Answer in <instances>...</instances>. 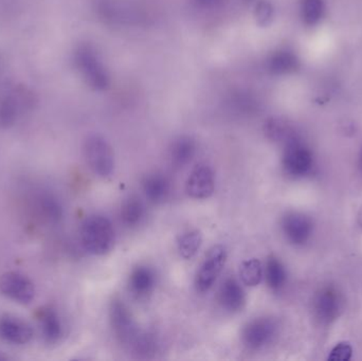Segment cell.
<instances>
[{
    "label": "cell",
    "instance_id": "4dcf8cb0",
    "mask_svg": "<svg viewBox=\"0 0 362 361\" xmlns=\"http://www.w3.org/2000/svg\"><path fill=\"white\" fill-rule=\"evenodd\" d=\"M358 223H359V225H361V228H362V206H361V209H359V212H358Z\"/></svg>",
    "mask_w": 362,
    "mask_h": 361
},
{
    "label": "cell",
    "instance_id": "5bb4252c",
    "mask_svg": "<svg viewBox=\"0 0 362 361\" xmlns=\"http://www.w3.org/2000/svg\"><path fill=\"white\" fill-rule=\"evenodd\" d=\"M155 285H156V276L150 267H136L129 276V290L137 298L148 296L154 290Z\"/></svg>",
    "mask_w": 362,
    "mask_h": 361
},
{
    "label": "cell",
    "instance_id": "1f68e13d",
    "mask_svg": "<svg viewBox=\"0 0 362 361\" xmlns=\"http://www.w3.org/2000/svg\"><path fill=\"white\" fill-rule=\"evenodd\" d=\"M361 167L362 169V152H361Z\"/></svg>",
    "mask_w": 362,
    "mask_h": 361
},
{
    "label": "cell",
    "instance_id": "7402d4cb",
    "mask_svg": "<svg viewBox=\"0 0 362 361\" xmlns=\"http://www.w3.org/2000/svg\"><path fill=\"white\" fill-rule=\"evenodd\" d=\"M42 334L48 343H57L63 335V326L59 316L52 309H47L40 317Z\"/></svg>",
    "mask_w": 362,
    "mask_h": 361
},
{
    "label": "cell",
    "instance_id": "44dd1931",
    "mask_svg": "<svg viewBox=\"0 0 362 361\" xmlns=\"http://www.w3.org/2000/svg\"><path fill=\"white\" fill-rule=\"evenodd\" d=\"M265 277L268 286L274 292L282 290L283 286L286 283V271L284 265L276 256L268 258L265 267Z\"/></svg>",
    "mask_w": 362,
    "mask_h": 361
},
{
    "label": "cell",
    "instance_id": "4316f807",
    "mask_svg": "<svg viewBox=\"0 0 362 361\" xmlns=\"http://www.w3.org/2000/svg\"><path fill=\"white\" fill-rule=\"evenodd\" d=\"M274 11L272 8V4L268 1L257 2L255 8V16L257 19V23L261 27H267L274 20Z\"/></svg>",
    "mask_w": 362,
    "mask_h": 361
},
{
    "label": "cell",
    "instance_id": "7c38bea8",
    "mask_svg": "<svg viewBox=\"0 0 362 361\" xmlns=\"http://www.w3.org/2000/svg\"><path fill=\"white\" fill-rule=\"evenodd\" d=\"M33 333L31 328L23 320L17 318H0V338L13 345H25L31 341Z\"/></svg>",
    "mask_w": 362,
    "mask_h": 361
},
{
    "label": "cell",
    "instance_id": "d6986e66",
    "mask_svg": "<svg viewBox=\"0 0 362 361\" xmlns=\"http://www.w3.org/2000/svg\"><path fill=\"white\" fill-rule=\"evenodd\" d=\"M146 216V208L138 197L131 196L121 206L120 218L123 224L129 228L139 226Z\"/></svg>",
    "mask_w": 362,
    "mask_h": 361
},
{
    "label": "cell",
    "instance_id": "8fae6325",
    "mask_svg": "<svg viewBox=\"0 0 362 361\" xmlns=\"http://www.w3.org/2000/svg\"><path fill=\"white\" fill-rule=\"evenodd\" d=\"M339 309V296L333 288H323L315 297V315L322 324H329L335 320Z\"/></svg>",
    "mask_w": 362,
    "mask_h": 361
},
{
    "label": "cell",
    "instance_id": "3957f363",
    "mask_svg": "<svg viewBox=\"0 0 362 361\" xmlns=\"http://www.w3.org/2000/svg\"><path fill=\"white\" fill-rule=\"evenodd\" d=\"M84 157L91 171L102 178L112 175L115 169V156L112 146L105 138L90 135L84 142Z\"/></svg>",
    "mask_w": 362,
    "mask_h": 361
},
{
    "label": "cell",
    "instance_id": "7a4b0ae2",
    "mask_svg": "<svg viewBox=\"0 0 362 361\" xmlns=\"http://www.w3.org/2000/svg\"><path fill=\"white\" fill-rule=\"evenodd\" d=\"M74 63L88 86L95 90L108 88L110 76L95 49L87 45L78 47L74 54Z\"/></svg>",
    "mask_w": 362,
    "mask_h": 361
},
{
    "label": "cell",
    "instance_id": "4fadbf2b",
    "mask_svg": "<svg viewBox=\"0 0 362 361\" xmlns=\"http://www.w3.org/2000/svg\"><path fill=\"white\" fill-rule=\"evenodd\" d=\"M219 302L226 311L235 313L244 307L246 295L238 280L228 278L221 286L218 295Z\"/></svg>",
    "mask_w": 362,
    "mask_h": 361
},
{
    "label": "cell",
    "instance_id": "d4e9b609",
    "mask_svg": "<svg viewBox=\"0 0 362 361\" xmlns=\"http://www.w3.org/2000/svg\"><path fill=\"white\" fill-rule=\"evenodd\" d=\"M202 245V235L198 230H189L180 235L177 241L180 254L185 260L196 256Z\"/></svg>",
    "mask_w": 362,
    "mask_h": 361
},
{
    "label": "cell",
    "instance_id": "30bf717a",
    "mask_svg": "<svg viewBox=\"0 0 362 361\" xmlns=\"http://www.w3.org/2000/svg\"><path fill=\"white\" fill-rule=\"evenodd\" d=\"M285 237L293 245H304L313 232V223L308 216L298 212H289L282 220Z\"/></svg>",
    "mask_w": 362,
    "mask_h": 361
},
{
    "label": "cell",
    "instance_id": "ffe728a7",
    "mask_svg": "<svg viewBox=\"0 0 362 361\" xmlns=\"http://www.w3.org/2000/svg\"><path fill=\"white\" fill-rule=\"evenodd\" d=\"M299 68V59L291 51H278L268 59V69L276 76L291 73Z\"/></svg>",
    "mask_w": 362,
    "mask_h": 361
},
{
    "label": "cell",
    "instance_id": "83f0119b",
    "mask_svg": "<svg viewBox=\"0 0 362 361\" xmlns=\"http://www.w3.org/2000/svg\"><path fill=\"white\" fill-rule=\"evenodd\" d=\"M40 208H42V212H44L45 215H46L49 220L57 222V220L62 218L63 210H62L59 201L53 199V197H44L42 199V203H40Z\"/></svg>",
    "mask_w": 362,
    "mask_h": 361
},
{
    "label": "cell",
    "instance_id": "8992f818",
    "mask_svg": "<svg viewBox=\"0 0 362 361\" xmlns=\"http://www.w3.org/2000/svg\"><path fill=\"white\" fill-rule=\"evenodd\" d=\"M226 261L227 250L223 246L216 245L209 250L196 276L195 286L197 292H206L213 288L223 271Z\"/></svg>",
    "mask_w": 362,
    "mask_h": 361
},
{
    "label": "cell",
    "instance_id": "603a6c76",
    "mask_svg": "<svg viewBox=\"0 0 362 361\" xmlns=\"http://www.w3.org/2000/svg\"><path fill=\"white\" fill-rule=\"evenodd\" d=\"M263 276V265L259 259H250L240 264V277L245 285L255 288L261 283Z\"/></svg>",
    "mask_w": 362,
    "mask_h": 361
},
{
    "label": "cell",
    "instance_id": "f546056e",
    "mask_svg": "<svg viewBox=\"0 0 362 361\" xmlns=\"http://www.w3.org/2000/svg\"><path fill=\"white\" fill-rule=\"evenodd\" d=\"M197 6L200 8H214V6H218L221 4V0H194Z\"/></svg>",
    "mask_w": 362,
    "mask_h": 361
},
{
    "label": "cell",
    "instance_id": "ba28073f",
    "mask_svg": "<svg viewBox=\"0 0 362 361\" xmlns=\"http://www.w3.org/2000/svg\"><path fill=\"white\" fill-rule=\"evenodd\" d=\"M215 190L214 172L208 165L200 163L194 167L185 184L187 195L194 199H206Z\"/></svg>",
    "mask_w": 362,
    "mask_h": 361
},
{
    "label": "cell",
    "instance_id": "484cf974",
    "mask_svg": "<svg viewBox=\"0 0 362 361\" xmlns=\"http://www.w3.org/2000/svg\"><path fill=\"white\" fill-rule=\"evenodd\" d=\"M325 12L322 0H302L301 15L304 23L315 25L320 20Z\"/></svg>",
    "mask_w": 362,
    "mask_h": 361
},
{
    "label": "cell",
    "instance_id": "e0dca14e",
    "mask_svg": "<svg viewBox=\"0 0 362 361\" xmlns=\"http://www.w3.org/2000/svg\"><path fill=\"white\" fill-rule=\"evenodd\" d=\"M266 137L276 143H284L285 146L297 141L298 137L295 129L287 121L282 118H269L264 125Z\"/></svg>",
    "mask_w": 362,
    "mask_h": 361
},
{
    "label": "cell",
    "instance_id": "f1b7e54d",
    "mask_svg": "<svg viewBox=\"0 0 362 361\" xmlns=\"http://www.w3.org/2000/svg\"><path fill=\"white\" fill-rule=\"evenodd\" d=\"M353 348L352 345L346 341L337 343L335 347L329 352L327 360L331 361H349L352 358Z\"/></svg>",
    "mask_w": 362,
    "mask_h": 361
},
{
    "label": "cell",
    "instance_id": "9c48e42d",
    "mask_svg": "<svg viewBox=\"0 0 362 361\" xmlns=\"http://www.w3.org/2000/svg\"><path fill=\"white\" fill-rule=\"evenodd\" d=\"M0 290L8 298L19 303H30L35 295L33 284L18 273H4L0 279Z\"/></svg>",
    "mask_w": 362,
    "mask_h": 361
},
{
    "label": "cell",
    "instance_id": "cb8c5ba5",
    "mask_svg": "<svg viewBox=\"0 0 362 361\" xmlns=\"http://www.w3.org/2000/svg\"><path fill=\"white\" fill-rule=\"evenodd\" d=\"M157 338L154 334L150 332H141L139 331L136 338L132 343L129 349L134 352V354L140 358H150L156 353Z\"/></svg>",
    "mask_w": 362,
    "mask_h": 361
},
{
    "label": "cell",
    "instance_id": "6da1fadb",
    "mask_svg": "<svg viewBox=\"0 0 362 361\" xmlns=\"http://www.w3.org/2000/svg\"><path fill=\"white\" fill-rule=\"evenodd\" d=\"M115 235L112 222L105 216L91 215L81 228V241L87 252L93 256H104L114 248Z\"/></svg>",
    "mask_w": 362,
    "mask_h": 361
},
{
    "label": "cell",
    "instance_id": "ac0fdd59",
    "mask_svg": "<svg viewBox=\"0 0 362 361\" xmlns=\"http://www.w3.org/2000/svg\"><path fill=\"white\" fill-rule=\"evenodd\" d=\"M25 93H13L6 95L0 102V126L10 127L14 124L23 106Z\"/></svg>",
    "mask_w": 362,
    "mask_h": 361
},
{
    "label": "cell",
    "instance_id": "277c9868",
    "mask_svg": "<svg viewBox=\"0 0 362 361\" xmlns=\"http://www.w3.org/2000/svg\"><path fill=\"white\" fill-rule=\"evenodd\" d=\"M278 330V322L274 318L261 317L251 320L243 329V343L250 351H259L274 341Z\"/></svg>",
    "mask_w": 362,
    "mask_h": 361
},
{
    "label": "cell",
    "instance_id": "2e32d148",
    "mask_svg": "<svg viewBox=\"0 0 362 361\" xmlns=\"http://www.w3.org/2000/svg\"><path fill=\"white\" fill-rule=\"evenodd\" d=\"M196 150H197V146H196L195 140L193 138L187 137V136L177 138L172 143L169 150L170 161H171L172 165L177 169L185 167L193 160Z\"/></svg>",
    "mask_w": 362,
    "mask_h": 361
},
{
    "label": "cell",
    "instance_id": "52a82bcc",
    "mask_svg": "<svg viewBox=\"0 0 362 361\" xmlns=\"http://www.w3.org/2000/svg\"><path fill=\"white\" fill-rule=\"evenodd\" d=\"M283 169L293 177H302L313 167V155L299 140L285 146L282 159Z\"/></svg>",
    "mask_w": 362,
    "mask_h": 361
},
{
    "label": "cell",
    "instance_id": "9a60e30c",
    "mask_svg": "<svg viewBox=\"0 0 362 361\" xmlns=\"http://www.w3.org/2000/svg\"><path fill=\"white\" fill-rule=\"evenodd\" d=\"M144 195L153 203H163L171 192V182L160 173L150 174L142 182Z\"/></svg>",
    "mask_w": 362,
    "mask_h": 361
},
{
    "label": "cell",
    "instance_id": "5b68a950",
    "mask_svg": "<svg viewBox=\"0 0 362 361\" xmlns=\"http://www.w3.org/2000/svg\"><path fill=\"white\" fill-rule=\"evenodd\" d=\"M110 318L117 341L124 347H131L139 330L129 307L120 299H114L110 303Z\"/></svg>",
    "mask_w": 362,
    "mask_h": 361
}]
</instances>
